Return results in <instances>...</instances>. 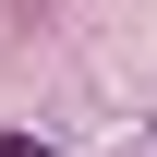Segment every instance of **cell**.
I'll list each match as a JSON object with an SVG mask.
<instances>
[{"instance_id": "1", "label": "cell", "mask_w": 157, "mask_h": 157, "mask_svg": "<svg viewBox=\"0 0 157 157\" xmlns=\"http://www.w3.org/2000/svg\"><path fill=\"white\" fill-rule=\"evenodd\" d=\"M0 157H48V145H36V133H0Z\"/></svg>"}, {"instance_id": "2", "label": "cell", "mask_w": 157, "mask_h": 157, "mask_svg": "<svg viewBox=\"0 0 157 157\" xmlns=\"http://www.w3.org/2000/svg\"><path fill=\"white\" fill-rule=\"evenodd\" d=\"M121 157H157V121H145V133H133V145H121Z\"/></svg>"}]
</instances>
